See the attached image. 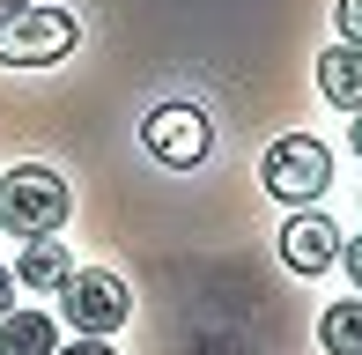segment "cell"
Listing matches in <instances>:
<instances>
[{
  "mask_svg": "<svg viewBox=\"0 0 362 355\" xmlns=\"http://www.w3.org/2000/svg\"><path fill=\"white\" fill-rule=\"evenodd\" d=\"M67 215H74V192H67L59 170L15 163L8 178H0V230H8V237H52Z\"/></svg>",
  "mask_w": 362,
  "mask_h": 355,
  "instance_id": "obj_1",
  "label": "cell"
},
{
  "mask_svg": "<svg viewBox=\"0 0 362 355\" xmlns=\"http://www.w3.org/2000/svg\"><path fill=\"white\" fill-rule=\"evenodd\" d=\"M259 185L288 207H318V192L333 185V149L318 134H281L267 156H259Z\"/></svg>",
  "mask_w": 362,
  "mask_h": 355,
  "instance_id": "obj_2",
  "label": "cell"
},
{
  "mask_svg": "<svg viewBox=\"0 0 362 355\" xmlns=\"http://www.w3.org/2000/svg\"><path fill=\"white\" fill-rule=\"evenodd\" d=\"M81 37V23L67 8H45V0H30V8H8L0 15V67H52V59H67Z\"/></svg>",
  "mask_w": 362,
  "mask_h": 355,
  "instance_id": "obj_3",
  "label": "cell"
},
{
  "mask_svg": "<svg viewBox=\"0 0 362 355\" xmlns=\"http://www.w3.org/2000/svg\"><path fill=\"white\" fill-rule=\"evenodd\" d=\"M59 311H67V326L81 341H111V333L134 318V289H126L119 274H104V267H81V274L59 281Z\"/></svg>",
  "mask_w": 362,
  "mask_h": 355,
  "instance_id": "obj_4",
  "label": "cell"
},
{
  "mask_svg": "<svg viewBox=\"0 0 362 355\" xmlns=\"http://www.w3.org/2000/svg\"><path fill=\"white\" fill-rule=\"evenodd\" d=\"M207 141H215V126H207L200 104H156L141 119V149L156 156V163H170V170H192L207 156Z\"/></svg>",
  "mask_w": 362,
  "mask_h": 355,
  "instance_id": "obj_5",
  "label": "cell"
},
{
  "mask_svg": "<svg viewBox=\"0 0 362 355\" xmlns=\"http://www.w3.org/2000/svg\"><path fill=\"white\" fill-rule=\"evenodd\" d=\"M281 260L296 274H325L340 260V230H333V215H318V207H296V215L281 222Z\"/></svg>",
  "mask_w": 362,
  "mask_h": 355,
  "instance_id": "obj_6",
  "label": "cell"
},
{
  "mask_svg": "<svg viewBox=\"0 0 362 355\" xmlns=\"http://www.w3.org/2000/svg\"><path fill=\"white\" fill-rule=\"evenodd\" d=\"M318 96L333 111H362V45H333V52H318Z\"/></svg>",
  "mask_w": 362,
  "mask_h": 355,
  "instance_id": "obj_7",
  "label": "cell"
},
{
  "mask_svg": "<svg viewBox=\"0 0 362 355\" xmlns=\"http://www.w3.org/2000/svg\"><path fill=\"white\" fill-rule=\"evenodd\" d=\"M67 333H59V318L45 311H8L0 318V355H52Z\"/></svg>",
  "mask_w": 362,
  "mask_h": 355,
  "instance_id": "obj_8",
  "label": "cell"
},
{
  "mask_svg": "<svg viewBox=\"0 0 362 355\" xmlns=\"http://www.w3.org/2000/svg\"><path fill=\"white\" fill-rule=\"evenodd\" d=\"M67 274H74V260H67L59 237H30V252L15 260V281H23V289H59Z\"/></svg>",
  "mask_w": 362,
  "mask_h": 355,
  "instance_id": "obj_9",
  "label": "cell"
},
{
  "mask_svg": "<svg viewBox=\"0 0 362 355\" xmlns=\"http://www.w3.org/2000/svg\"><path fill=\"white\" fill-rule=\"evenodd\" d=\"M318 348H325V355H362V296L325 303V318H318Z\"/></svg>",
  "mask_w": 362,
  "mask_h": 355,
  "instance_id": "obj_10",
  "label": "cell"
},
{
  "mask_svg": "<svg viewBox=\"0 0 362 355\" xmlns=\"http://www.w3.org/2000/svg\"><path fill=\"white\" fill-rule=\"evenodd\" d=\"M340 45H362V0H340Z\"/></svg>",
  "mask_w": 362,
  "mask_h": 355,
  "instance_id": "obj_11",
  "label": "cell"
},
{
  "mask_svg": "<svg viewBox=\"0 0 362 355\" xmlns=\"http://www.w3.org/2000/svg\"><path fill=\"white\" fill-rule=\"evenodd\" d=\"M52 355H119V348H111V341H81V333H74V341H59Z\"/></svg>",
  "mask_w": 362,
  "mask_h": 355,
  "instance_id": "obj_12",
  "label": "cell"
},
{
  "mask_svg": "<svg viewBox=\"0 0 362 355\" xmlns=\"http://www.w3.org/2000/svg\"><path fill=\"white\" fill-rule=\"evenodd\" d=\"M340 267H348V281L362 289V237H348V245H340Z\"/></svg>",
  "mask_w": 362,
  "mask_h": 355,
  "instance_id": "obj_13",
  "label": "cell"
},
{
  "mask_svg": "<svg viewBox=\"0 0 362 355\" xmlns=\"http://www.w3.org/2000/svg\"><path fill=\"white\" fill-rule=\"evenodd\" d=\"M8 311H15V274L0 267V318H8Z\"/></svg>",
  "mask_w": 362,
  "mask_h": 355,
  "instance_id": "obj_14",
  "label": "cell"
},
{
  "mask_svg": "<svg viewBox=\"0 0 362 355\" xmlns=\"http://www.w3.org/2000/svg\"><path fill=\"white\" fill-rule=\"evenodd\" d=\"M348 149L362 156V111H355V119H348Z\"/></svg>",
  "mask_w": 362,
  "mask_h": 355,
  "instance_id": "obj_15",
  "label": "cell"
},
{
  "mask_svg": "<svg viewBox=\"0 0 362 355\" xmlns=\"http://www.w3.org/2000/svg\"><path fill=\"white\" fill-rule=\"evenodd\" d=\"M8 8H30V0H0V15H8Z\"/></svg>",
  "mask_w": 362,
  "mask_h": 355,
  "instance_id": "obj_16",
  "label": "cell"
}]
</instances>
